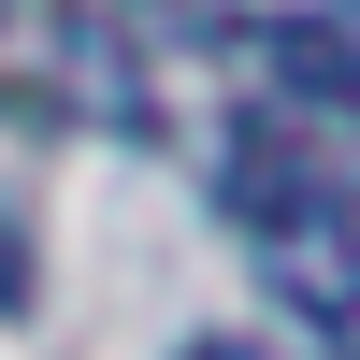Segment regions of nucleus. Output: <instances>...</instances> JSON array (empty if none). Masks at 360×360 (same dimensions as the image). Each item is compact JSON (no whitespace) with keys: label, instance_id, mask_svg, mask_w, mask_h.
<instances>
[{"label":"nucleus","instance_id":"3","mask_svg":"<svg viewBox=\"0 0 360 360\" xmlns=\"http://www.w3.org/2000/svg\"><path fill=\"white\" fill-rule=\"evenodd\" d=\"M188 360H259V346H188Z\"/></svg>","mask_w":360,"mask_h":360},{"label":"nucleus","instance_id":"2","mask_svg":"<svg viewBox=\"0 0 360 360\" xmlns=\"http://www.w3.org/2000/svg\"><path fill=\"white\" fill-rule=\"evenodd\" d=\"M0 303H29V245H15V231H0Z\"/></svg>","mask_w":360,"mask_h":360},{"label":"nucleus","instance_id":"1","mask_svg":"<svg viewBox=\"0 0 360 360\" xmlns=\"http://www.w3.org/2000/svg\"><path fill=\"white\" fill-rule=\"evenodd\" d=\"M231 231L259 245V274H274L288 303H317V317L360 303V188L317 159L303 130H274V115L231 144Z\"/></svg>","mask_w":360,"mask_h":360}]
</instances>
